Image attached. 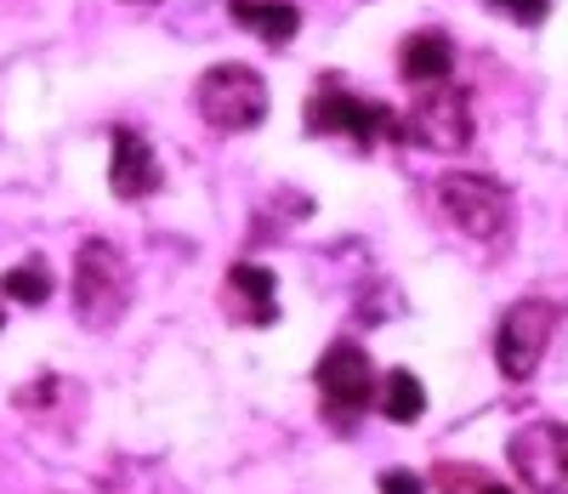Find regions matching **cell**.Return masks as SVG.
Masks as SVG:
<instances>
[{
  "instance_id": "1",
  "label": "cell",
  "mask_w": 568,
  "mask_h": 494,
  "mask_svg": "<svg viewBox=\"0 0 568 494\" xmlns=\"http://www.w3.org/2000/svg\"><path fill=\"white\" fill-rule=\"evenodd\" d=\"M131 302V273L125 256L114 251L109 239H85L80 256H74V308L91 330H109Z\"/></svg>"
},
{
  "instance_id": "2",
  "label": "cell",
  "mask_w": 568,
  "mask_h": 494,
  "mask_svg": "<svg viewBox=\"0 0 568 494\" xmlns=\"http://www.w3.org/2000/svg\"><path fill=\"white\" fill-rule=\"evenodd\" d=\"M307 131H313V137H347V142H358V148L382 142V137H387V142H404V120H398L393 109L364 103V97L342 91L336 80H324V85L313 91Z\"/></svg>"
},
{
  "instance_id": "3",
  "label": "cell",
  "mask_w": 568,
  "mask_h": 494,
  "mask_svg": "<svg viewBox=\"0 0 568 494\" xmlns=\"http://www.w3.org/2000/svg\"><path fill=\"white\" fill-rule=\"evenodd\" d=\"M194 103H200L205 125H216V131H256L267 120V80L245 63H216L200 74Z\"/></svg>"
},
{
  "instance_id": "4",
  "label": "cell",
  "mask_w": 568,
  "mask_h": 494,
  "mask_svg": "<svg viewBox=\"0 0 568 494\" xmlns=\"http://www.w3.org/2000/svg\"><path fill=\"white\" fill-rule=\"evenodd\" d=\"M438 205H444V216H449L466 239H500L506 222H511V193H506V182L478 177V171H449V177H438Z\"/></svg>"
},
{
  "instance_id": "5",
  "label": "cell",
  "mask_w": 568,
  "mask_h": 494,
  "mask_svg": "<svg viewBox=\"0 0 568 494\" xmlns=\"http://www.w3.org/2000/svg\"><path fill=\"white\" fill-rule=\"evenodd\" d=\"M511 472L529 494H568V426L562 421H529L506 443Z\"/></svg>"
},
{
  "instance_id": "6",
  "label": "cell",
  "mask_w": 568,
  "mask_h": 494,
  "mask_svg": "<svg viewBox=\"0 0 568 494\" xmlns=\"http://www.w3.org/2000/svg\"><path fill=\"white\" fill-rule=\"evenodd\" d=\"M404 142L433 148V154H460V148L471 142V97H466L460 85H444V80H438V85L409 109Z\"/></svg>"
},
{
  "instance_id": "7",
  "label": "cell",
  "mask_w": 568,
  "mask_h": 494,
  "mask_svg": "<svg viewBox=\"0 0 568 494\" xmlns=\"http://www.w3.org/2000/svg\"><path fill=\"white\" fill-rule=\"evenodd\" d=\"M551 330H557V308L551 302H517L500 330H495V364L506 381H529L535 364L546 359L551 347Z\"/></svg>"
},
{
  "instance_id": "8",
  "label": "cell",
  "mask_w": 568,
  "mask_h": 494,
  "mask_svg": "<svg viewBox=\"0 0 568 494\" xmlns=\"http://www.w3.org/2000/svg\"><path fill=\"white\" fill-rule=\"evenodd\" d=\"M318 399L336 421H353L369 399H375V370L369 353L358 341H329L324 359H318Z\"/></svg>"
},
{
  "instance_id": "9",
  "label": "cell",
  "mask_w": 568,
  "mask_h": 494,
  "mask_svg": "<svg viewBox=\"0 0 568 494\" xmlns=\"http://www.w3.org/2000/svg\"><path fill=\"white\" fill-rule=\"evenodd\" d=\"M109 188L114 200H149V193L160 188V160L142 131L120 125L114 131V160H109Z\"/></svg>"
},
{
  "instance_id": "10",
  "label": "cell",
  "mask_w": 568,
  "mask_h": 494,
  "mask_svg": "<svg viewBox=\"0 0 568 494\" xmlns=\"http://www.w3.org/2000/svg\"><path fill=\"white\" fill-rule=\"evenodd\" d=\"M227 302L240 313V324H278V290H273V273L256 268V262H240L227 273Z\"/></svg>"
},
{
  "instance_id": "11",
  "label": "cell",
  "mask_w": 568,
  "mask_h": 494,
  "mask_svg": "<svg viewBox=\"0 0 568 494\" xmlns=\"http://www.w3.org/2000/svg\"><path fill=\"white\" fill-rule=\"evenodd\" d=\"M398 69H404V80H415V85H438V80H449V69H455V40H449L444 29H420V34H409V40H404V52H398Z\"/></svg>"
},
{
  "instance_id": "12",
  "label": "cell",
  "mask_w": 568,
  "mask_h": 494,
  "mask_svg": "<svg viewBox=\"0 0 568 494\" xmlns=\"http://www.w3.org/2000/svg\"><path fill=\"white\" fill-rule=\"evenodd\" d=\"M227 12L240 29L262 34L267 46H284V40H296L302 29V12L291 7V0H227Z\"/></svg>"
},
{
  "instance_id": "13",
  "label": "cell",
  "mask_w": 568,
  "mask_h": 494,
  "mask_svg": "<svg viewBox=\"0 0 568 494\" xmlns=\"http://www.w3.org/2000/svg\"><path fill=\"white\" fill-rule=\"evenodd\" d=\"M0 290H7V302H23V308H45V302H52V268H45V256H29V262L7 268V279H0Z\"/></svg>"
},
{
  "instance_id": "14",
  "label": "cell",
  "mask_w": 568,
  "mask_h": 494,
  "mask_svg": "<svg viewBox=\"0 0 568 494\" xmlns=\"http://www.w3.org/2000/svg\"><path fill=\"white\" fill-rule=\"evenodd\" d=\"M420 410H426V386H420L409 370H393V375L382 381V415L398 421V426H415Z\"/></svg>"
},
{
  "instance_id": "15",
  "label": "cell",
  "mask_w": 568,
  "mask_h": 494,
  "mask_svg": "<svg viewBox=\"0 0 568 494\" xmlns=\"http://www.w3.org/2000/svg\"><path fill=\"white\" fill-rule=\"evenodd\" d=\"M438 483H444L449 494H511L506 483H495V477H484V472H466V466H444Z\"/></svg>"
},
{
  "instance_id": "16",
  "label": "cell",
  "mask_w": 568,
  "mask_h": 494,
  "mask_svg": "<svg viewBox=\"0 0 568 494\" xmlns=\"http://www.w3.org/2000/svg\"><path fill=\"white\" fill-rule=\"evenodd\" d=\"M495 12H506L511 23H546V12H551V0H489Z\"/></svg>"
},
{
  "instance_id": "17",
  "label": "cell",
  "mask_w": 568,
  "mask_h": 494,
  "mask_svg": "<svg viewBox=\"0 0 568 494\" xmlns=\"http://www.w3.org/2000/svg\"><path fill=\"white\" fill-rule=\"evenodd\" d=\"M382 494H426V488H420L415 472H398L393 466V472H382Z\"/></svg>"
},
{
  "instance_id": "18",
  "label": "cell",
  "mask_w": 568,
  "mask_h": 494,
  "mask_svg": "<svg viewBox=\"0 0 568 494\" xmlns=\"http://www.w3.org/2000/svg\"><path fill=\"white\" fill-rule=\"evenodd\" d=\"M131 7H154V0H131Z\"/></svg>"
},
{
  "instance_id": "19",
  "label": "cell",
  "mask_w": 568,
  "mask_h": 494,
  "mask_svg": "<svg viewBox=\"0 0 568 494\" xmlns=\"http://www.w3.org/2000/svg\"><path fill=\"white\" fill-rule=\"evenodd\" d=\"M0 324H7V319H0Z\"/></svg>"
}]
</instances>
